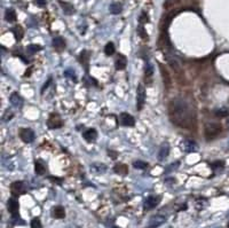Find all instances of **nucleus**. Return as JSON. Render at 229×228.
<instances>
[{
	"mask_svg": "<svg viewBox=\"0 0 229 228\" xmlns=\"http://www.w3.org/2000/svg\"><path fill=\"white\" fill-rule=\"evenodd\" d=\"M170 119L174 125L191 130L196 126V112L191 104L182 98L172 100L168 104Z\"/></svg>",
	"mask_w": 229,
	"mask_h": 228,
	"instance_id": "nucleus-1",
	"label": "nucleus"
},
{
	"mask_svg": "<svg viewBox=\"0 0 229 228\" xmlns=\"http://www.w3.org/2000/svg\"><path fill=\"white\" fill-rule=\"evenodd\" d=\"M221 133V125L218 123H207L204 127V134L207 140H213Z\"/></svg>",
	"mask_w": 229,
	"mask_h": 228,
	"instance_id": "nucleus-2",
	"label": "nucleus"
},
{
	"mask_svg": "<svg viewBox=\"0 0 229 228\" xmlns=\"http://www.w3.org/2000/svg\"><path fill=\"white\" fill-rule=\"evenodd\" d=\"M146 102V87L140 84L138 87V93H136V108L138 110H141Z\"/></svg>",
	"mask_w": 229,
	"mask_h": 228,
	"instance_id": "nucleus-3",
	"label": "nucleus"
},
{
	"mask_svg": "<svg viewBox=\"0 0 229 228\" xmlns=\"http://www.w3.org/2000/svg\"><path fill=\"white\" fill-rule=\"evenodd\" d=\"M62 125H63L62 119H61V117L57 114H52L49 116L48 120H47V126H48L49 129H53V130H54V129H60V127H62Z\"/></svg>",
	"mask_w": 229,
	"mask_h": 228,
	"instance_id": "nucleus-4",
	"label": "nucleus"
},
{
	"mask_svg": "<svg viewBox=\"0 0 229 228\" xmlns=\"http://www.w3.org/2000/svg\"><path fill=\"white\" fill-rule=\"evenodd\" d=\"M165 221H166V216L161 214V213H159V214H156V216L150 218V220H149V223H148V228L159 227V226L163 225Z\"/></svg>",
	"mask_w": 229,
	"mask_h": 228,
	"instance_id": "nucleus-5",
	"label": "nucleus"
},
{
	"mask_svg": "<svg viewBox=\"0 0 229 228\" xmlns=\"http://www.w3.org/2000/svg\"><path fill=\"white\" fill-rule=\"evenodd\" d=\"M35 136H36L35 132L31 129H21V131H20V138L25 143L32 142V141L35 140Z\"/></svg>",
	"mask_w": 229,
	"mask_h": 228,
	"instance_id": "nucleus-6",
	"label": "nucleus"
},
{
	"mask_svg": "<svg viewBox=\"0 0 229 228\" xmlns=\"http://www.w3.org/2000/svg\"><path fill=\"white\" fill-rule=\"evenodd\" d=\"M159 202H161V197L159 196H149L144 200L143 207H144V210H152L154 207H156L158 205Z\"/></svg>",
	"mask_w": 229,
	"mask_h": 228,
	"instance_id": "nucleus-7",
	"label": "nucleus"
},
{
	"mask_svg": "<svg viewBox=\"0 0 229 228\" xmlns=\"http://www.w3.org/2000/svg\"><path fill=\"white\" fill-rule=\"evenodd\" d=\"M7 209H8V211H9L11 214L13 216V218L18 217V202H17L16 198L12 197V198L8 200V202H7Z\"/></svg>",
	"mask_w": 229,
	"mask_h": 228,
	"instance_id": "nucleus-8",
	"label": "nucleus"
},
{
	"mask_svg": "<svg viewBox=\"0 0 229 228\" xmlns=\"http://www.w3.org/2000/svg\"><path fill=\"white\" fill-rule=\"evenodd\" d=\"M11 190L14 195H22L26 192V186L23 181H15L12 183Z\"/></svg>",
	"mask_w": 229,
	"mask_h": 228,
	"instance_id": "nucleus-9",
	"label": "nucleus"
},
{
	"mask_svg": "<svg viewBox=\"0 0 229 228\" xmlns=\"http://www.w3.org/2000/svg\"><path fill=\"white\" fill-rule=\"evenodd\" d=\"M119 120L120 124L124 125V126H134L135 124V119L133 116H131L127 112H121L119 116Z\"/></svg>",
	"mask_w": 229,
	"mask_h": 228,
	"instance_id": "nucleus-10",
	"label": "nucleus"
},
{
	"mask_svg": "<svg viewBox=\"0 0 229 228\" xmlns=\"http://www.w3.org/2000/svg\"><path fill=\"white\" fill-rule=\"evenodd\" d=\"M89 171L94 174H103L107 171V166L103 163H93L89 166Z\"/></svg>",
	"mask_w": 229,
	"mask_h": 228,
	"instance_id": "nucleus-11",
	"label": "nucleus"
},
{
	"mask_svg": "<svg viewBox=\"0 0 229 228\" xmlns=\"http://www.w3.org/2000/svg\"><path fill=\"white\" fill-rule=\"evenodd\" d=\"M181 149L183 151H186V153H194L197 149V145L193 140H184L181 143Z\"/></svg>",
	"mask_w": 229,
	"mask_h": 228,
	"instance_id": "nucleus-12",
	"label": "nucleus"
},
{
	"mask_svg": "<svg viewBox=\"0 0 229 228\" xmlns=\"http://www.w3.org/2000/svg\"><path fill=\"white\" fill-rule=\"evenodd\" d=\"M166 60L168 61V63L171 64V67L174 69V71L178 73H181V64L178 61V59L174 55H167Z\"/></svg>",
	"mask_w": 229,
	"mask_h": 228,
	"instance_id": "nucleus-13",
	"label": "nucleus"
},
{
	"mask_svg": "<svg viewBox=\"0 0 229 228\" xmlns=\"http://www.w3.org/2000/svg\"><path fill=\"white\" fill-rule=\"evenodd\" d=\"M114 65H116V69L117 70H124L127 65V60L126 57L123 55V54H118L117 55V59H116V62H114Z\"/></svg>",
	"mask_w": 229,
	"mask_h": 228,
	"instance_id": "nucleus-14",
	"label": "nucleus"
},
{
	"mask_svg": "<svg viewBox=\"0 0 229 228\" xmlns=\"http://www.w3.org/2000/svg\"><path fill=\"white\" fill-rule=\"evenodd\" d=\"M83 136L86 141L93 142V141H95L96 138H98V132L94 130V129H88V130H86L83 133Z\"/></svg>",
	"mask_w": 229,
	"mask_h": 228,
	"instance_id": "nucleus-15",
	"label": "nucleus"
},
{
	"mask_svg": "<svg viewBox=\"0 0 229 228\" xmlns=\"http://www.w3.org/2000/svg\"><path fill=\"white\" fill-rule=\"evenodd\" d=\"M168 154H170V146H168V143L161 145V149H159V153H158V159H159V161H164L167 156H168Z\"/></svg>",
	"mask_w": 229,
	"mask_h": 228,
	"instance_id": "nucleus-16",
	"label": "nucleus"
},
{
	"mask_svg": "<svg viewBox=\"0 0 229 228\" xmlns=\"http://www.w3.org/2000/svg\"><path fill=\"white\" fill-rule=\"evenodd\" d=\"M9 101H11L12 106H14L16 108H20L22 106V103H23V100H22V98L17 93L12 94L11 98H9Z\"/></svg>",
	"mask_w": 229,
	"mask_h": 228,
	"instance_id": "nucleus-17",
	"label": "nucleus"
},
{
	"mask_svg": "<svg viewBox=\"0 0 229 228\" xmlns=\"http://www.w3.org/2000/svg\"><path fill=\"white\" fill-rule=\"evenodd\" d=\"M52 216L54 218H56V219H62V218L65 217V211H64V209H63V206H55L54 209L52 210Z\"/></svg>",
	"mask_w": 229,
	"mask_h": 228,
	"instance_id": "nucleus-18",
	"label": "nucleus"
},
{
	"mask_svg": "<svg viewBox=\"0 0 229 228\" xmlns=\"http://www.w3.org/2000/svg\"><path fill=\"white\" fill-rule=\"evenodd\" d=\"M53 46L55 47L56 51H62L65 47V42L63 40L61 37H55L53 39Z\"/></svg>",
	"mask_w": 229,
	"mask_h": 228,
	"instance_id": "nucleus-19",
	"label": "nucleus"
},
{
	"mask_svg": "<svg viewBox=\"0 0 229 228\" xmlns=\"http://www.w3.org/2000/svg\"><path fill=\"white\" fill-rule=\"evenodd\" d=\"M114 171L118 173L119 176H126L128 173V167L125 164H116L114 167Z\"/></svg>",
	"mask_w": 229,
	"mask_h": 228,
	"instance_id": "nucleus-20",
	"label": "nucleus"
},
{
	"mask_svg": "<svg viewBox=\"0 0 229 228\" xmlns=\"http://www.w3.org/2000/svg\"><path fill=\"white\" fill-rule=\"evenodd\" d=\"M35 172H36L38 176L45 174V172H46V166H45V164L40 161H37L36 163H35Z\"/></svg>",
	"mask_w": 229,
	"mask_h": 228,
	"instance_id": "nucleus-21",
	"label": "nucleus"
},
{
	"mask_svg": "<svg viewBox=\"0 0 229 228\" xmlns=\"http://www.w3.org/2000/svg\"><path fill=\"white\" fill-rule=\"evenodd\" d=\"M109 9L111 14L118 15V14H120L121 11H123V6H121V4H119V2H112V4L110 5Z\"/></svg>",
	"mask_w": 229,
	"mask_h": 228,
	"instance_id": "nucleus-22",
	"label": "nucleus"
},
{
	"mask_svg": "<svg viewBox=\"0 0 229 228\" xmlns=\"http://www.w3.org/2000/svg\"><path fill=\"white\" fill-rule=\"evenodd\" d=\"M5 18L7 22H15L16 21V12L13 9V8H8L5 13Z\"/></svg>",
	"mask_w": 229,
	"mask_h": 228,
	"instance_id": "nucleus-23",
	"label": "nucleus"
},
{
	"mask_svg": "<svg viewBox=\"0 0 229 228\" xmlns=\"http://www.w3.org/2000/svg\"><path fill=\"white\" fill-rule=\"evenodd\" d=\"M13 33H14L15 39L17 40V42H20L22 38H23V36H24V31H23V29H22L21 25H16L15 28L13 29Z\"/></svg>",
	"mask_w": 229,
	"mask_h": 228,
	"instance_id": "nucleus-24",
	"label": "nucleus"
},
{
	"mask_svg": "<svg viewBox=\"0 0 229 228\" xmlns=\"http://www.w3.org/2000/svg\"><path fill=\"white\" fill-rule=\"evenodd\" d=\"M60 5L62 6L63 12H64V13H65L67 15H70V14H72L73 12H75V9H73V6L71 5V4H69V2L60 1Z\"/></svg>",
	"mask_w": 229,
	"mask_h": 228,
	"instance_id": "nucleus-25",
	"label": "nucleus"
},
{
	"mask_svg": "<svg viewBox=\"0 0 229 228\" xmlns=\"http://www.w3.org/2000/svg\"><path fill=\"white\" fill-rule=\"evenodd\" d=\"M39 51H41V46H39V45L31 44V45H29V46L26 47V53L30 54V55H33V54H36Z\"/></svg>",
	"mask_w": 229,
	"mask_h": 228,
	"instance_id": "nucleus-26",
	"label": "nucleus"
},
{
	"mask_svg": "<svg viewBox=\"0 0 229 228\" xmlns=\"http://www.w3.org/2000/svg\"><path fill=\"white\" fill-rule=\"evenodd\" d=\"M80 62L83 63L84 65H85V68L87 69V65H88V59H89V53L87 52V51H83V52L80 53Z\"/></svg>",
	"mask_w": 229,
	"mask_h": 228,
	"instance_id": "nucleus-27",
	"label": "nucleus"
},
{
	"mask_svg": "<svg viewBox=\"0 0 229 228\" xmlns=\"http://www.w3.org/2000/svg\"><path fill=\"white\" fill-rule=\"evenodd\" d=\"M214 114L217 115L218 117H226V116H228L229 115V108H226V107H224V108H219L214 111Z\"/></svg>",
	"mask_w": 229,
	"mask_h": 228,
	"instance_id": "nucleus-28",
	"label": "nucleus"
},
{
	"mask_svg": "<svg viewBox=\"0 0 229 228\" xmlns=\"http://www.w3.org/2000/svg\"><path fill=\"white\" fill-rule=\"evenodd\" d=\"M104 53L105 55H112L114 53V42H108L104 47Z\"/></svg>",
	"mask_w": 229,
	"mask_h": 228,
	"instance_id": "nucleus-29",
	"label": "nucleus"
},
{
	"mask_svg": "<svg viewBox=\"0 0 229 228\" xmlns=\"http://www.w3.org/2000/svg\"><path fill=\"white\" fill-rule=\"evenodd\" d=\"M133 166L135 169H139V170H144V169L148 167V163H146V162L143 161H135L133 162Z\"/></svg>",
	"mask_w": 229,
	"mask_h": 228,
	"instance_id": "nucleus-30",
	"label": "nucleus"
},
{
	"mask_svg": "<svg viewBox=\"0 0 229 228\" xmlns=\"http://www.w3.org/2000/svg\"><path fill=\"white\" fill-rule=\"evenodd\" d=\"M144 75L147 77H151L154 75V67L151 65L150 63H147L146 67H144Z\"/></svg>",
	"mask_w": 229,
	"mask_h": 228,
	"instance_id": "nucleus-31",
	"label": "nucleus"
},
{
	"mask_svg": "<svg viewBox=\"0 0 229 228\" xmlns=\"http://www.w3.org/2000/svg\"><path fill=\"white\" fill-rule=\"evenodd\" d=\"M65 76L68 78H70V79H72L73 82H77V77H76V72L73 71L72 69H68V70H65Z\"/></svg>",
	"mask_w": 229,
	"mask_h": 228,
	"instance_id": "nucleus-32",
	"label": "nucleus"
},
{
	"mask_svg": "<svg viewBox=\"0 0 229 228\" xmlns=\"http://www.w3.org/2000/svg\"><path fill=\"white\" fill-rule=\"evenodd\" d=\"M224 165V163L222 161H215L210 164V166H211L213 170H215V169H222Z\"/></svg>",
	"mask_w": 229,
	"mask_h": 228,
	"instance_id": "nucleus-33",
	"label": "nucleus"
},
{
	"mask_svg": "<svg viewBox=\"0 0 229 228\" xmlns=\"http://www.w3.org/2000/svg\"><path fill=\"white\" fill-rule=\"evenodd\" d=\"M179 1H180V0H165V1H164V7H165L166 9H168V8L173 7L175 4H178Z\"/></svg>",
	"mask_w": 229,
	"mask_h": 228,
	"instance_id": "nucleus-34",
	"label": "nucleus"
},
{
	"mask_svg": "<svg viewBox=\"0 0 229 228\" xmlns=\"http://www.w3.org/2000/svg\"><path fill=\"white\" fill-rule=\"evenodd\" d=\"M31 228H42L41 223L39 220V218H33L31 221Z\"/></svg>",
	"mask_w": 229,
	"mask_h": 228,
	"instance_id": "nucleus-35",
	"label": "nucleus"
},
{
	"mask_svg": "<svg viewBox=\"0 0 229 228\" xmlns=\"http://www.w3.org/2000/svg\"><path fill=\"white\" fill-rule=\"evenodd\" d=\"M179 164H180L179 162H175L174 164H171V165H168V167H167L166 170H165V172H166V173H170V172H172L173 170H175V169H177Z\"/></svg>",
	"mask_w": 229,
	"mask_h": 228,
	"instance_id": "nucleus-36",
	"label": "nucleus"
},
{
	"mask_svg": "<svg viewBox=\"0 0 229 228\" xmlns=\"http://www.w3.org/2000/svg\"><path fill=\"white\" fill-rule=\"evenodd\" d=\"M138 32H139V35H140V36L142 37L143 39H147V38H148V35H147V32L143 30V26H142V25L139 26V29H138Z\"/></svg>",
	"mask_w": 229,
	"mask_h": 228,
	"instance_id": "nucleus-37",
	"label": "nucleus"
},
{
	"mask_svg": "<svg viewBox=\"0 0 229 228\" xmlns=\"http://www.w3.org/2000/svg\"><path fill=\"white\" fill-rule=\"evenodd\" d=\"M161 73H163V79L165 78V83H166V85H168V84H170V77H168V75H167L166 70L163 69V67L161 68Z\"/></svg>",
	"mask_w": 229,
	"mask_h": 228,
	"instance_id": "nucleus-38",
	"label": "nucleus"
},
{
	"mask_svg": "<svg viewBox=\"0 0 229 228\" xmlns=\"http://www.w3.org/2000/svg\"><path fill=\"white\" fill-rule=\"evenodd\" d=\"M35 4L39 7H44L46 5V0H35Z\"/></svg>",
	"mask_w": 229,
	"mask_h": 228,
	"instance_id": "nucleus-39",
	"label": "nucleus"
},
{
	"mask_svg": "<svg viewBox=\"0 0 229 228\" xmlns=\"http://www.w3.org/2000/svg\"><path fill=\"white\" fill-rule=\"evenodd\" d=\"M51 82H52V79H51V78H49V79H48V82H47V83L45 84V85H44V86H42V88H41V93H44V89H46V88L48 87V85H49V84H51Z\"/></svg>",
	"mask_w": 229,
	"mask_h": 228,
	"instance_id": "nucleus-40",
	"label": "nucleus"
},
{
	"mask_svg": "<svg viewBox=\"0 0 229 228\" xmlns=\"http://www.w3.org/2000/svg\"><path fill=\"white\" fill-rule=\"evenodd\" d=\"M49 179H51L52 181H56L58 185H61V182H62V180H61V179H56V178H49Z\"/></svg>",
	"mask_w": 229,
	"mask_h": 228,
	"instance_id": "nucleus-41",
	"label": "nucleus"
},
{
	"mask_svg": "<svg viewBox=\"0 0 229 228\" xmlns=\"http://www.w3.org/2000/svg\"><path fill=\"white\" fill-rule=\"evenodd\" d=\"M108 154H111V156H112L111 158H112V159H114V158L117 157V153H114V151H111V150L108 151Z\"/></svg>",
	"mask_w": 229,
	"mask_h": 228,
	"instance_id": "nucleus-42",
	"label": "nucleus"
},
{
	"mask_svg": "<svg viewBox=\"0 0 229 228\" xmlns=\"http://www.w3.org/2000/svg\"><path fill=\"white\" fill-rule=\"evenodd\" d=\"M227 126L229 127V120H227Z\"/></svg>",
	"mask_w": 229,
	"mask_h": 228,
	"instance_id": "nucleus-43",
	"label": "nucleus"
},
{
	"mask_svg": "<svg viewBox=\"0 0 229 228\" xmlns=\"http://www.w3.org/2000/svg\"><path fill=\"white\" fill-rule=\"evenodd\" d=\"M228 228H229V223H228Z\"/></svg>",
	"mask_w": 229,
	"mask_h": 228,
	"instance_id": "nucleus-44",
	"label": "nucleus"
},
{
	"mask_svg": "<svg viewBox=\"0 0 229 228\" xmlns=\"http://www.w3.org/2000/svg\"><path fill=\"white\" fill-rule=\"evenodd\" d=\"M228 146H229V143H228Z\"/></svg>",
	"mask_w": 229,
	"mask_h": 228,
	"instance_id": "nucleus-45",
	"label": "nucleus"
}]
</instances>
